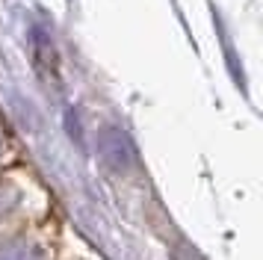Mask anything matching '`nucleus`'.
<instances>
[{"mask_svg":"<svg viewBox=\"0 0 263 260\" xmlns=\"http://www.w3.org/2000/svg\"><path fill=\"white\" fill-rule=\"evenodd\" d=\"M0 260H36L27 246L18 243H0Z\"/></svg>","mask_w":263,"mask_h":260,"instance_id":"1","label":"nucleus"}]
</instances>
